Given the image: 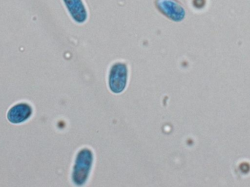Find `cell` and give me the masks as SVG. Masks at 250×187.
Listing matches in <instances>:
<instances>
[{
  "label": "cell",
  "instance_id": "cell-1",
  "mask_svg": "<svg viewBox=\"0 0 250 187\" xmlns=\"http://www.w3.org/2000/svg\"><path fill=\"white\" fill-rule=\"evenodd\" d=\"M92 151L83 149L78 154L76 166L73 172V180L78 185H83L86 182L92 163Z\"/></svg>",
  "mask_w": 250,
  "mask_h": 187
},
{
  "label": "cell",
  "instance_id": "cell-5",
  "mask_svg": "<svg viewBox=\"0 0 250 187\" xmlns=\"http://www.w3.org/2000/svg\"><path fill=\"white\" fill-rule=\"evenodd\" d=\"M32 107L26 103H20L13 106L7 114V119L13 124H19L30 117Z\"/></svg>",
  "mask_w": 250,
  "mask_h": 187
},
{
  "label": "cell",
  "instance_id": "cell-2",
  "mask_svg": "<svg viewBox=\"0 0 250 187\" xmlns=\"http://www.w3.org/2000/svg\"><path fill=\"white\" fill-rule=\"evenodd\" d=\"M157 9L169 19L181 21L185 17V10L176 0H156Z\"/></svg>",
  "mask_w": 250,
  "mask_h": 187
},
{
  "label": "cell",
  "instance_id": "cell-3",
  "mask_svg": "<svg viewBox=\"0 0 250 187\" xmlns=\"http://www.w3.org/2000/svg\"><path fill=\"white\" fill-rule=\"evenodd\" d=\"M127 70L124 64H115L110 73V88L115 93L123 92L126 83Z\"/></svg>",
  "mask_w": 250,
  "mask_h": 187
},
{
  "label": "cell",
  "instance_id": "cell-4",
  "mask_svg": "<svg viewBox=\"0 0 250 187\" xmlns=\"http://www.w3.org/2000/svg\"><path fill=\"white\" fill-rule=\"evenodd\" d=\"M70 16L77 23H82L87 19V11L82 0H63Z\"/></svg>",
  "mask_w": 250,
  "mask_h": 187
}]
</instances>
